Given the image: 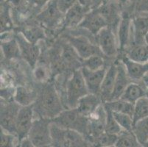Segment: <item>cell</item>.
<instances>
[{
	"label": "cell",
	"instance_id": "obj_45",
	"mask_svg": "<svg viewBox=\"0 0 148 147\" xmlns=\"http://www.w3.org/2000/svg\"><path fill=\"white\" fill-rule=\"evenodd\" d=\"M77 2H78L80 5H83V7H85V8L91 9L93 0H77Z\"/></svg>",
	"mask_w": 148,
	"mask_h": 147
},
{
	"label": "cell",
	"instance_id": "obj_51",
	"mask_svg": "<svg viewBox=\"0 0 148 147\" xmlns=\"http://www.w3.org/2000/svg\"><path fill=\"white\" fill-rule=\"evenodd\" d=\"M138 15H139V14H138ZM141 15H145V16H147V17H148V13H147V14H141Z\"/></svg>",
	"mask_w": 148,
	"mask_h": 147
},
{
	"label": "cell",
	"instance_id": "obj_29",
	"mask_svg": "<svg viewBox=\"0 0 148 147\" xmlns=\"http://www.w3.org/2000/svg\"><path fill=\"white\" fill-rule=\"evenodd\" d=\"M114 147H142L133 131L122 130L118 135L117 141Z\"/></svg>",
	"mask_w": 148,
	"mask_h": 147
},
{
	"label": "cell",
	"instance_id": "obj_8",
	"mask_svg": "<svg viewBox=\"0 0 148 147\" xmlns=\"http://www.w3.org/2000/svg\"><path fill=\"white\" fill-rule=\"evenodd\" d=\"M97 44L105 57L112 58L116 56L119 44L116 35L109 27L100 31L96 36Z\"/></svg>",
	"mask_w": 148,
	"mask_h": 147
},
{
	"label": "cell",
	"instance_id": "obj_4",
	"mask_svg": "<svg viewBox=\"0 0 148 147\" xmlns=\"http://www.w3.org/2000/svg\"><path fill=\"white\" fill-rule=\"evenodd\" d=\"M51 145L53 147H86L87 139L72 129L62 128L52 122Z\"/></svg>",
	"mask_w": 148,
	"mask_h": 147
},
{
	"label": "cell",
	"instance_id": "obj_37",
	"mask_svg": "<svg viewBox=\"0 0 148 147\" xmlns=\"http://www.w3.org/2000/svg\"><path fill=\"white\" fill-rule=\"evenodd\" d=\"M107 112V117H106V129L105 132L111 133V134L119 135L123 129L120 126V125L118 124L116 120L114 118L113 113L111 110L106 109Z\"/></svg>",
	"mask_w": 148,
	"mask_h": 147
},
{
	"label": "cell",
	"instance_id": "obj_32",
	"mask_svg": "<svg viewBox=\"0 0 148 147\" xmlns=\"http://www.w3.org/2000/svg\"><path fill=\"white\" fill-rule=\"evenodd\" d=\"M13 27L10 5L7 2L1 4V34L10 32Z\"/></svg>",
	"mask_w": 148,
	"mask_h": 147
},
{
	"label": "cell",
	"instance_id": "obj_12",
	"mask_svg": "<svg viewBox=\"0 0 148 147\" xmlns=\"http://www.w3.org/2000/svg\"><path fill=\"white\" fill-rule=\"evenodd\" d=\"M95 9L99 11L107 21L108 27L111 28L116 35L118 26L122 18L118 4L114 2V0L103 2L98 8Z\"/></svg>",
	"mask_w": 148,
	"mask_h": 147
},
{
	"label": "cell",
	"instance_id": "obj_41",
	"mask_svg": "<svg viewBox=\"0 0 148 147\" xmlns=\"http://www.w3.org/2000/svg\"><path fill=\"white\" fill-rule=\"evenodd\" d=\"M135 11L138 15L148 13V0H137Z\"/></svg>",
	"mask_w": 148,
	"mask_h": 147
},
{
	"label": "cell",
	"instance_id": "obj_21",
	"mask_svg": "<svg viewBox=\"0 0 148 147\" xmlns=\"http://www.w3.org/2000/svg\"><path fill=\"white\" fill-rule=\"evenodd\" d=\"M121 60L125 65L127 75L132 82H142L144 77L148 73V63H142L133 61L130 60L125 55L122 57Z\"/></svg>",
	"mask_w": 148,
	"mask_h": 147
},
{
	"label": "cell",
	"instance_id": "obj_20",
	"mask_svg": "<svg viewBox=\"0 0 148 147\" xmlns=\"http://www.w3.org/2000/svg\"><path fill=\"white\" fill-rule=\"evenodd\" d=\"M91 10L83 7L77 2L64 14L63 26L66 28L78 27L86 15Z\"/></svg>",
	"mask_w": 148,
	"mask_h": 147
},
{
	"label": "cell",
	"instance_id": "obj_46",
	"mask_svg": "<svg viewBox=\"0 0 148 147\" xmlns=\"http://www.w3.org/2000/svg\"><path fill=\"white\" fill-rule=\"evenodd\" d=\"M103 2V0H93L91 9H95V8H98V7L102 4V2Z\"/></svg>",
	"mask_w": 148,
	"mask_h": 147
},
{
	"label": "cell",
	"instance_id": "obj_47",
	"mask_svg": "<svg viewBox=\"0 0 148 147\" xmlns=\"http://www.w3.org/2000/svg\"><path fill=\"white\" fill-rule=\"evenodd\" d=\"M142 83H143V84L145 85V86L146 87L147 90L148 91V73L145 75V77H144L143 79H142Z\"/></svg>",
	"mask_w": 148,
	"mask_h": 147
},
{
	"label": "cell",
	"instance_id": "obj_11",
	"mask_svg": "<svg viewBox=\"0 0 148 147\" xmlns=\"http://www.w3.org/2000/svg\"><path fill=\"white\" fill-rule=\"evenodd\" d=\"M15 38L19 45L21 57L29 64V66L34 68L41 55V49L38 45L29 42L21 32L17 33Z\"/></svg>",
	"mask_w": 148,
	"mask_h": 147
},
{
	"label": "cell",
	"instance_id": "obj_27",
	"mask_svg": "<svg viewBox=\"0 0 148 147\" xmlns=\"http://www.w3.org/2000/svg\"><path fill=\"white\" fill-rule=\"evenodd\" d=\"M103 105L105 108L111 110V112L127 114L133 118L134 104H132L122 99H119L105 102L103 103Z\"/></svg>",
	"mask_w": 148,
	"mask_h": 147
},
{
	"label": "cell",
	"instance_id": "obj_2",
	"mask_svg": "<svg viewBox=\"0 0 148 147\" xmlns=\"http://www.w3.org/2000/svg\"><path fill=\"white\" fill-rule=\"evenodd\" d=\"M52 122L62 128L77 132L86 138L88 137V118L81 115L77 108H66L52 119Z\"/></svg>",
	"mask_w": 148,
	"mask_h": 147
},
{
	"label": "cell",
	"instance_id": "obj_38",
	"mask_svg": "<svg viewBox=\"0 0 148 147\" xmlns=\"http://www.w3.org/2000/svg\"><path fill=\"white\" fill-rule=\"evenodd\" d=\"M114 118L116 120L122 129L126 131H133L134 127V121L130 116L120 113L112 112Z\"/></svg>",
	"mask_w": 148,
	"mask_h": 147
},
{
	"label": "cell",
	"instance_id": "obj_14",
	"mask_svg": "<svg viewBox=\"0 0 148 147\" xmlns=\"http://www.w3.org/2000/svg\"><path fill=\"white\" fill-rule=\"evenodd\" d=\"M80 29L86 31L96 37L104 28L108 27L107 21L97 9H91L84 17L78 26Z\"/></svg>",
	"mask_w": 148,
	"mask_h": 147
},
{
	"label": "cell",
	"instance_id": "obj_3",
	"mask_svg": "<svg viewBox=\"0 0 148 147\" xmlns=\"http://www.w3.org/2000/svg\"><path fill=\"white\" fill-rule=\"evenodd\" d=\"M89 94L81 70L74 71L66 83L65 100L66 108H75L81 98Z\"/></svg>",
	"mask_w": 148,
	"mask_h": 147
},
{
	"label": "cell",
	"instance_id": "obj_42",
	"mask_svg": "<svg viewBox=\"0 0 148 147\" xmlns=\"http://www.w3.org/2000/svg\"><path fill=\"white\" fill-rule=\"evenodd\" d=\"M52 0H27L28 3L31 7L37 10V13H39L43 8Z\"/></svg>",
	"mask_w": 148,
	"mask_h": 147
},
{
	"label": "cell",
	"instance_id": "obj_44",
	"mask_svg": "<svg viewBox=\"0 0 148 147\" xmlns=\"http://www.w3.org/2000/svg\"><path fill=\"white\" fill-rule=\"evenodd\" d=\"M18 147H36V146H35L33 144V143L31 142V141L28 139L27 137V138L22 140V141L20 142Z\"/></svg>",
	"mask_w": 148,
	"mask_h": 147
},
{
	"label": "cell",
	"instance_id": "obj_6",
	"mask_svg": "<svg viewBox=\"0 0 148 147\" xmlns=\"http://www.w3.org/2000/svg\"><path fill=\"white\" fill-rule=\"evenodd\" d=\"M65 40L74 48L83 60L94 55H103L96 42L83 34L66 35Z\"/></svg>",
	"mask_w": 148,
	"mask_h": 147
},
{
	"label": "cell",
	"instance_id": "obj_49",
	"mask_svg": "<svg viewBox=\"0 0 148 147\" xmlns=\"http://www.w3.org/2000/svg\"><path fill=\"white\" fill-rule=\"evenodd\" d=\"M118 2H127V0H117Z\"/></svg>",
	"mask_w": 148,
	"mask_h": 147
},
{
	"label": "cell",
	"instance_id": "obj_23",
	"mask_svg": "<svg viewBox=\"0 0 148 147\" xmlns=\"http://www.w3.org/2000/svg\"><path fill=\"white\" fill-rule=\"evenodd\" d=\"M103 104V100L99 95L88 94L80 99L75 108L81 115L88 118Z\"/></svg>",
	"mask_w": 148,
	"mask_h": 147
},
{
	"label": "cell",
	"instance_id": "obj_22",
	"mask_svg": "<svg viewBox=\"0 0 148 147\" xmlns=\"http://www.w3.org/2000/svg\"><path fill=\"white\" fill-rule=\"evenodd\" d=\"M116 71H117V68H116V63H111L108 66L106 75L101 85L100 93H99V96L101 97L103 103L108 102L111 99V94L114 88Z\"/></svg>",
	"mask_w": 148,
	"mask_h": 147
},
{
	"label": "cell",
	"instance_id": "obj_18",
	"mask_svg": "<svg viewBox=\"0 0 148 147\" xmlns=\"http://www.w3.org/2000/svg\"><path fill=\"white\" fill-rule=\"evenodd\" d=\"M147 16L139 14L134 17L132 18V38L130 46L134 44H137V45L146 44H145V36L147 34Z\"/></svg>",
	"mask_w": 148,
	"mask_h": 147
},
{
	"label": "cell",
	"instance_id": "obj_43",
	"mask_svg": "<svg viewBox=\"0 0 148 147\" xmlns=\"http://www.w3.org/2000/svg\"><path fill=\"white\" fill-rule=\"evenodd\" d=\"M26 1H27V0H6L5 2H7L11 6L14 7V8H20L22 5H24Z\"/></svg>",
	"mask_w": 148,
	"mask_h": 147
},
{
	"label": "cell",
	"instance_id": "obj_30",
	"mask_svg": "<svg viewBox=\"0 0 148 147\" xmlns=\"http://www.w3.org/2000/svg\"><path fill=\"white\" fill-rule=\"evenodd\" d=\"M133 133L142 146L148 141V117L134 124Z\"/></svg>",
	"mask_w": 148,
	"mask_h": 147
},
{
	"label": "cell",
	"instance_id": "obj_35",
	"mask_svg": "<svg viewBox=\"0 0 148 147\" xmlns=\"http://www.w3.org/2000/svg\"><path fill=\"white\" fill-rule=\"evenodd\" d=\"M118 135L111 134V133L104 132L99 136L90 141L92 143L95 147L100 146H113L115 145L116 142L117 141Z\"/></svg>",
	"mask_w": 148,
	"mask_h": 147
},
{
	"label": "cell",
	"instance_id": "obj_9",
	"mask_svg": "<svg viewBox=\"0 0 148 147\" xmlns=\"http://www.w3.org/2000/svg\"><path fill=\"white\" fill-rule=\"evenodd\" d=\"M35 118L33 105L21 107L16 121V135L20 142L27 137Z\"/></svg>",
	"mask_w": 148,
	"mask_h": 147
},
{
	"label": "cell",
	"instance_id": "obj_15",
	"mask_svg": "<svg viewBox=\"0 0 148 147\" xmlns=\"http://www.w3.org/2000/svg\"><path fill=\"white\" fill-rule=\"evenodd\" d=\"M60 57L65 71L70 70L73 73L82 68L83 59L66 40L60 45Z\"/></svg>",
	"mask_w": 148,
	"mask_h": 147
},
{
	"label": "cell",
	"instance_id": "obj_50",
	"mask_svg": "<svg viewBox=\"0 0 148 147\" xmlns=\"http://www.w3.org/2000/svg\"><path fill=\"white\" fill-rule=\"evenodd\" d=\"M42 147H53L52 146L51 144H49V145H47V146H42Z\"/></svg>",
	"mask_w": 148,
	"mask_h": 147
},
{
	"label": "cell",
	"instance_id": "obj_1",
	"mask_svg": "<svg viewBox=\"0 0 148 147\" xmlns=\"http://www.w3.org/2000/svg\"><path fill=\"white\" fill-rule=\"evenodd\" d=\"M35 114L38 117L53 119L65 110L62 97L57 91L56 85L52 83H42L37 97L33 104Z\"/></svg>",
	"mask_w": 148,
	"mask_h": 147
},
{
	"label": "cell",
	"instance_id": "obj_19",
	"mask_svg": "<svg viewBox=\"0 0 148 147\" xmlns=\"http://www.w3.org/2000/svg\"><path fill=\"white\" fill-rule=\"evenodd\" d=\"M116 65L117 71H116V76L115 84H114V88L111 94V99L109 101L120 99L127 86L130 83H132V80L129 77L125 66L122 60L116 62Z\"/></svg>",
	"mask_w": 148,
	"mask_h": 147
},
{
	"label": "cell",
	"instance_id": "obj_13",
	"mask_svg": "<svg viewBox=\"0 0 148 147\" xmlns=\"http://www.w3.org/2000/svg\"><path fill=\"white\" fill-rule=\"evenodd\" d=\"M106 117L107 112L103 104L88 117V137L86 138L88 141H91L104 133L106 129Z\"/></svg>",
	"mask_w": 148,
	"mask_h": 147
},
{
	"label": "cell",
	"instance_id": "obj_7",
	"mask_svg": "<svg viewBox=\"0 0 148 147\" xmlns=\"http://www.w3.org/2000/svg\"><path fill=\"white\" fill-rule=\"evenodd\" d=\"M36 18L44 27L53 29L60 24H63L64 14L58 8L57 1L52 0L37 13Z\"/></svg>",
	"mask_w": 148,
	"mask_h": 147
},
{
	"label": "cell",
	"instance_id": "obj_39",
	"mask_svg": "<svg viewBox=\"0 0 148 147\" xmlns=\"http://www.w3.org/2000/svg\"><path fill=\"white\" fill-rule=\"evenodd\" d=\"M19 144V140L16 135L1 129V147H18Z\"/></svg>",
	"mask_w": 148,
	"mask_h": 147
},
{
	"label": "cell",
	"instance_id": "obj_17",
	"mask_svg": "<svg viewBox=\"0 0 148 147\" xmlns=\"http://www.w3.org/2000/svg\"><path fill=\"white\" fill-rule=\"evenodd\" d=\"M107 68L108 66H106L97 71H91L85 67L80 68L89 94L99 96L101 85L106 75Z\"/></svg>",
	"mask_w": 148,
	"mask_h": 147
},
{
	"label": "cell",
	"instance_id": "obj_40",
	"mask_svg": "<svg viewBox=\"0 0 148 147\" xmlns=\"http://www.w3.org/2000/svg\"><path fill=\"white\" fill-rule=\"evenodd\" d=\"M58 6L62 13L65 14L70 8L77 2V0H56Z\"/></svg>",
	"mask_w": 148,
	"mask_h": 147
},
{
	"label": "cell",
	"instance_id": "obj_28",
	"mask_svg": "<svg viewBox=\"0 0 148 147\" xmlns=\"http://www.w3.org/2000/svg\"><path fill=\"white\" fill-rule=\"evenodd\" d=\"M130 60L138 63H148V46L146 44L130 46L125 53Z\"/></svg>",
	"mask_w": 148,
	"mask_h": 147
},
{
	"label": "cell",
	"instance_id": "obj_26",
	"mask_svg": "<svg viewBox=\"0 0 148 147\" xmlns=\"http://www.w3.org/2000/svg\"><path fill=\"white\" fill-rule=\"evenodd\" d=\"M1 50L7 60L17 59L21 57L19 45L15 36L7 40H1Z\"/></svg>",
	"mask_w": 148,
	"mask_h": 147
},
{
	"label": "cell",
	"instance_id": "obj_48",
	"mask_svg": "<svg viewBox=\"0 0 148 147\" xmlns=\"http://www.w3.org/2000/svg\"><path fill=\"white\" fill-rule=\"evenodd\" d=\"M142 147H148V141H147V142L146 143H145V144H144V145L143 146H142Z\"/></svg>",
	"mask_w": 148,
	"mask_h": 147
},
{
	"label": "cell",
	"instance_id": "obj_10",
	"mask_svg": "<svg viewBox=\"0 0 148 147\" xmlns=\"http://www.w3.org/2000/svg\"><path fill=\"white\" fill-rule=\"evenodd\" d=\"M20 108L21 106L15 101H1V129L16 135V121Z\"/></svg>",
	"mask_w": 148,
	"mask_h": 147
},
{
	"label": "cell",
	"instance_id": "obj_34",
	"mask_svg": "<svg viewBox=\"0 0 148 147\" xmlns=\"http://www.w3.org/2000/svg\"><path fill=\"white\" fill-rule=\"evenodd\" d=\"M21 33L29 42L36 44H37L39 40H42L45 37V32L44 29L38 26L29 27L23 29Z\"/></svg>",
	"mask_w": 148,
	"mask_h": 147
},
{
	"label": "cell",
	"instance_id": "obj_36",
	"mask_svg": "<svg viewBox=\"0 0 148 147\" xmlns=\"http://www.w3.org/2000/svg\"><path fill=\"white\" fill-rule=\"evenodd\" d=\"M33 69V75L38 82L41 83H47V80L51 75L49 64H47L45 62L38 61L36 67Z\"/></svg>",
	"mask_w": 148,
	"mask_h": 147
},
{
	"label": "cell",
	"instance_id": "obj_5",
	"mask_svg": "<svg viewBox=\"0 0 148 147\" xmlns=\"http://www.w3.org/2000/svg\"><path fill=\"white\" fill-rule=\"evenodd\" d=\"M51 124L52 120L49 118L41 117L35 118L27 136L28 139L35 146L42 147L51 144Z\"/></svg>",
	"mask_w": 148,
	"mask_h": 147
},
{
	"label": "cell",
	"instance_id": "obj_25",
	"mask_svg": "<svg viewBox=\"0 0 148 147\" xmlns=\"http://www.w3.org/2000/svg\"><path fill=\"white\" fill-rule=\"evenodd\" d=\"M37 97V92L31 91L24 86H18L15 89L13 101L21 107L33 105Z\"/></svg>",
	"mask_w": 148,
	"mask_h": 147
},
{
	"label": "cell",
	"instance_id": "obj_16",
	"mask_svg": "<svg viewBox=\"0 0 148 147\" xmlns=\"http://www.w3.org/2000/svg\"><path fill=\"white\" fill-rule=\"evenodd\" d=\"M116 37L119 44V50L126 51L130 45L132 38V18L127 13L122 15L118 26Z\"/></svg>",
	"mask_w": 148,
	"mask_h": 147
},
{
	"label": "cell",
	"instance_id": "obj_31",
	"mask_svg": "<svg viewBox=\"0 0 148 147\" xmlns=\"http://www.w3.org/2000/svg\"><path fill=\"white\" fill-rule=\"evenodd\" d=\"M147 117H148V96L138 99L134 104V110L133 113L134 124Z\"/></svg>",
	"mask_w": 148,
	"mask_h": 147
},
{
	"label": "cell",
	"instance_id": "obj_52",
	"mask_svg": "<svg viewBox=\"0 0 148 147\" xmlns=\"http://www.w3.org/2000/svg\"><path fill=\"white\" fill-rule=\"evenodd\" d=\"M100 147H114V146H100Z\"/></svg>",
	"mask_w": 148,
	"mask_h": 147
},
{
	"label": "cell",
	"instance_id": "obj_24",
	"mask_svg": "<svg viewBox=\"0 0 148 147\" xmlns=\"http://www.w3.org/2000/svg\"><path fill=\"white\" fill-rule=\"evenodd\" d=\"M147 96L148 91L142 82L141 83L132 82L125 89L120 99L132 104H135L138 99Z\"/></svg>",
	"mask_w": 148,
	"mask_h": 147
},
{
	"label": "cell",
	"instance_id": "obj_33",
	"mask_svg": "<svg viewBox=\"0 0 148 147\" xmlns=\"http://www.w3.org/2000/svg\"><path fill=\"white\" fill-rule=\"evenodd\" d=\"M103 55H94L88 58L83 60L82 67H85L91 71H97L106 67V60Z\"/></svg>",
	"mask_w": 148,
	"mask_h": 147
}]
</instances>
